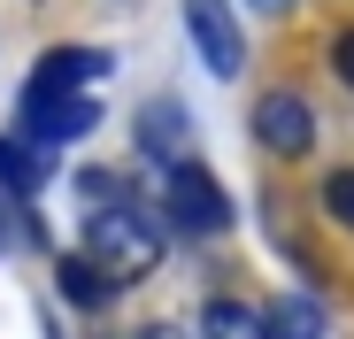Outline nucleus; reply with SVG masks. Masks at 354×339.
<instances>
[{
  "label": "nucleus",
  "mask_w": 354,
  "mask_h": 339,
  "mask_svg": "<svg viewBox=\"0 0 354 339\" xmlns=\"http://www.w3.org/2000/svg\"><path fill=\"white\" fill-rule=\"evenodd\" d=\"M46 247V223L31 216V201H16V193H0V255H16V247Z\"/></svg>",
  "instance_id": "13"
},
{
  "label": "nucleus",
  "mask_w": 354,
  "mask_h": 339,
  "mask_svg": "<svg viewBox=\"0 0 354 339\" xmlns=\"http://www.w3.org/2000/svg\"><path fill=\"white\" fill-rule=\"evenodd\" d=\"M247 8H254V16H285V8H292V0H247Z\"/></svg>",
  "instance_id": "17"
},
{
  "label": "nucleus",
  "mask_w": 354,
  "mask_h": 339,
  "mask_svg": "<svg viewBox=\"0 0 354 339\" xmlns=\"http://www.w3.org/2000/svg\"><path fill=\"white\" fill-rule=\"evenodd\" d=\"M247 131H254V147H262V154H277V162H301V154H316V139H324L316 100H308V93H292V85H277V93H262V100H254Z\"/></svg>",
  "instance_id": "3"
},
{
  "label": "nucleus",
  "mask_w": 354,
  "mask_h": 339,
  "mask_svg": "<svg viewBox=\"0 0 354 339\" xmlns=\"http://www.w3.org/2000/svg\"><path fill=\"white\" fill-rule=\"evenodd\" d=\"M100 77H115V54L108 46H46L31 62V85L24 93H93Z\"/></svg>",
  "instance_id": "7"
},
{
  "label": "nucleus",
  "mask_w": 354,
  "mask_h": 339,
  "mask_svg": "<svg viewBox=\"0 0 354 339\" xmlns=\"http://www.w3.org/2000/svg\"><path fill=\"white\" fill-rule=\"evenodd\" d=\"M316 208H324V223H339V232H354V162L324 170V185H316Z\"/></svg>",
  "instance_id": "12"
},
{
  "label": "nucleus",
  "mask_w": 354,
  "mask_h": 339,
  "mask_svg": "<svg viewBox=\"0 0 354 339\" xmlns=\"http://www.w3.org/2000/svg\"><path fill=\"white\" fill-rule=\"evenodd\" d=\"M131 139H139V154L147 162H185V147H193V108L177 100V93H147L139 100V116H131Z\"/></svg>",
  "instance_id": "6"
},
{
  "label": "nucleus",
  "mask_w": 354,
  "mask_h": 339,
  "mask_svg": "<svg viewBox=\"0 0 354 339\" xmlns=\"http://www.w3.org/2000/svg\"><path fill=\"white\" fill-rule=\"evenodd\" d=\"M46 178H54V154L24 131H0V193L31 201V193H46Z\"/></svg>",
  "instance_id": "9"
},
{
  "label": "nucleus",
  "mask_w": 354,
  "mask_h": 339,
  "mask_svg": "<svg viewBox=\"0 0 354 339\" xmlns=\"http://www.w3.org/2000/svg\"><path fill=\"white\" fill-rule=\"evenodd\" d=\"M131 339H185V331H177V324H169V316H154V324H139V331H131Z\"/></svg>",
  "instance_id": "16"
},
{
  "label": "nucleus",
  "mask_w": 354,
  "mask_h": 339,
  "mask_svg": "<svg viewBox=\"0 0 354 339\" xmlns=\"http://www.w3.org/2000/svg\"><path fill=\"white\" fill-rule=\"evenodd\" d=\"M270 339H324V301L316 293H277L270 301Z\"/></svg>",
  "instance_id": "11"
},
{
  "label": "nucleus",
  "mask_w": 354,
  "mask_h": 339,
  "mask_svg": "<svg viewBox=\"0 0 354 339\" xmlns=\"http://www.w3.org/2000/svg\"><path fill=\"white\" fill-rule=\"evenodd\" d=\"M54 286H62V301H70V309H85V316H108V309H115V293H124V286H115V277H108L85 247L54 255Z\"/></svg>",
  "instance_id": "8"
},
{
  "label": "nucleus",
  "mask_w": 354,
  "mask_h": 339,
  "mask_svg": "<svg viewBox=\"0 0 354 339\" xmlns=\"http://www.w3.org/2000/svg\"><path fill=\"white\" fill-rule=\"evenodd\" d=\"M201 339H270V309H254V301H231V293H216V301L201 309Z\"/></svg>",
  "instance_id": "10"
},
{
  "label": "nucleus",
  "mask_w": 354,
  "mask_h": 339,
  "mask_svg": "<svg viewBox=\"0 0 354 339\" xmlns=\"http://www.w3.org/2000/svg\"><path fill=\"white\" fill-rule=\"evenodd\" d=\"M331 77L354 93V24H346V31H331Z\"/></svg>",
  "instance_id": "15"
},
{
  "label": "nucleus",
  "mask_w": 354,
  "mask_h": 339,
  "mask_svg": "<svg viewBox=\"0 0 354 339\" xmlns=\"http://www.w3.org/2000/svg\"><path fill=\"white\" fill-rule=\"evenodd\" d=\"M85 255L115 277V286H147L162 270V223L139 201H115V208H85Z\"/></svg>",
  "instance_id": "1"
},
{
  "label": "nucleus",
  "mask_w": 354,
  "mask_h": 339,
  "mask_svg": "<svg viewBox=\"0 0 354 339\" xmlns=\"http://www.w3.org/2000/svg\"><path fill=\"white\" fill-rule=\"evenodd\" d=\"M185 39L208 62V77H247V24L231 16V0H185Z\"/></svg>",
  "instance_id": "4"
},
{
  "label": "nucleus",
  "mask_w": 354,
  "mask_h": 339,
  "mask_svg": "<svg viewBox=\"0 0 354 339\" xmlns=\"http://www.w3.org/2000/svg\"><path fill=\"white\" fill-rule=\"evenodd\" d=\"M77 193H85V208H115V201H131V193H124V170H100V162L77 170Z\"/></svg>",
  "instance_id": "14"
},
{
  "label": "nucleus",
  "mask_w": 354,
  "mask_h": 339,
  "mask_svg": "<svg viewBox=\"0 0 354 339\" xmlns=\"http://www.w3.org/2000/svg\"><path fill=\"white\" fill-rule=\"evenodd\" d=\"M231 216H239V208H231V193H223V178H216L208 162L185 154V162L162 170V223H169L177 239H223Z\"/></svg>",
  "instance_id": "2"
},
{
  "label": "nucleus",
  "mask_w": 354,
  "mask_h": 339,
  "mask_svg": "<svg viewBox=\"0 0 354 339\" xmlns=\"http://www.w3.org/2000/svg\"><path fill=\"white\" fill-rule=\"evenodd\" d=\"M93 124H100V100L93 93H24L16 100V131L39 139L46 154L70 147V139H93Z\"/></svg>",
  "instance_id": "5"
}]
</instances>
